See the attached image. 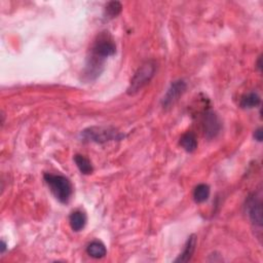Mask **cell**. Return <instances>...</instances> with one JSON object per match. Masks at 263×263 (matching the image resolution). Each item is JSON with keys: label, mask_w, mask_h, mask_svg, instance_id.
Masks as SVG:
<instances>
[{"label": "cell", "mask_w": 263, "mask_h": 263, "mask_svg": "<svg viewBox=\"0 0 263 263\" xmlns=\"http://www.w3.org/2000/svg\"><path fill=\"white\" fill-rule=\"evenodd\" d=\"M246 213L250 221L257 227L262 226V202L257 194L253 193L246 202Z\"/></svg>", "instance_id": "6"}, {"label": "cell", "mask_w": 263, "mask_h": 263, "mask_svg": "<svg viewBox=\"0 0 263 263\" xmlns=\"http://www.w3.org/2000/svg\"><path fill=\"white\" fill-rule=\"evenodd\" d=\"M157 71V64L154 61L149 60L143 63L138 70L135 72L131 80V83L128 89L129 95H135L140 92L144 86L147 85Z\"/></svg>", "instance_id": "3"}, {"label": "cell", "mask_w": 263, "mask_h": 263, "mask_svg": "<svg viewBox=\"0 0 263 263\" xmlns=\"http://www.w3.org/2000/svg\"><path fill=\"white\" fill-rule=\"evenodd\" d=\"M116 52V45L112 36L109 32L104 31L97 36L96 40L92 46L91 56H94L98 59L105 60L106 58L113 56Z\"/></svg>", "instance_id": "4"}, {"label": "cell", "mask_w": 263, "mask_h": 263, "mask_svg": "<svg viewBox=\"0 0 263 263\" xmlns=\"http://www.w3.org/2000/svg\"><path fill=\"white\" fill-rule=\"evenodd\" d=\"M197 243H198V238L196 235H191L186 243H185L184 246V250L179 255V257L175 260V262H181V263H186L188 261L191 260L194 251H196L197 248Z\"/></svg>", "instance_id": "8"}, {"label": "cell", "mask_w": 263, "mask_h": 263, "mask_svg": "<svg viewBox=\"0 0 263 263\" xmlns=\"http://www.w3.org/2000/svg\"><path fill=\"white\" fill-rule=\"evenodd\" d=\"M86 215L85 213H83L82 211H74L71 213V215L69 217V223L71 229L75 232H79L81 230H82L86 224Z\"/></svg>", "instance_id": "9"}, {"label": "cell", "mask_w": 263, "mask_h": 263, "mask_svg": "<svg viewBox=\"0 0 263 263\" xmlns=\"http://www.w3.org/2000/svg\"><path fill=\"white\" fill-rule=\"evenodd\" d=\"M43 179L55 198L62 203H68L72 197L73 186L70 180L62 175L46 173Z\"/></svg>", "instance_id": "1"}, {"label": "cell", "mask_w": 263, "mask_h": 263, "mask_svg": "<svg viewBox=\"0 0 263 263\" xmlns=\"http://www.w3.org/2000/svg\"><path fill=\"white\" fill-rule=\"evenodd\" d=\"M86 253L92 258L95 259H101L104 258L107 254V250L104 243L100 241H93L89 243V246L86 247Z\"/></svg>", "instance_id": "10"}, {"label": "cell", "mask_w": 263, "mask_h": 263, "mask_svg": "<svg viewBox=\"0 0 263 263\" xmlns=\"http://www.w3.org/2000/svg\"><path fill=\"white\" fill-rule=\"evenodd\" d=\"M202 122L204 136H206L208 139L215 138L220 133L221 122L215 112H213L211 110L204 112Z\"/></svg>", "instance_id": "7"}, {"label": "cell", "mask_w": 263, "mask_h": 263, "mask_svg": "<svg viewBox=\"0 0 263 263\" xmlns=\"http://www.w3.org/2000/svg\"><path fill=\"white\" fill-rule=\"evenodd\" d=\"M6 250V243L4 241H1V253H4Z\"/></svg>", "instance_id": "17"}, {"label": "cell", "mask_w": 263, "mask_h": 263, "mask_svg": "<svg viewBox=\"0 0 263 263\" xmlns=\"http://www.w3.org/2000/svg\"><path fill=\"white\" fill-rule=\"evenodd\" d=\"M180 145L183 149L187 152H193L198 148V139L197 136L192 132L185 133L180 138Z\"/></svg>", "instance_id": "11"}, {"label": "cell", "mask_w": 263, "mask_h": 263, "mask_svg": "<svg viewBox=\"0 0 263 263\" xmlns=\"http://www.w3.org/2000/svg\"><path fill=\"white\" fill-rule=\"evenodd\" d=\"M186 89H187V84L183 80H178V81H173L162 100V105L163 108L167 109V108H170L171 106H173L179 100V98L185 93Z\"/></svg>", "instance_id": "5"}, {"label": "cell", "mask_w": 263, "mask_h": 263, "mask_svg": "<svg viewBox=\"0 0 263 263\" xmlns=\"http://www.w3.org/2000/svg\"><path fill=\"white\" fill-rule=\"evenodd\" d=\"M81 138L84 141L102 144L109 141H120L124 138V135L111 126H91L82 131Z\"/></svg>", "instance_id": "2"}, {"label": "cell", "mask_w": 263, "mask_h": 263, "mask_svg": "<svg viewBox=\"0 0 263 263\" xmlns=\"http://www.w3.org/2000/svg\"><path fill=\"white\" fill-rule=\"evenodd\" d=\"M257 68L259 69V71H261V57H259L258 62H257Z\"/></svg>", "instance_id": "18"}, {"label": "cell", "mask_w": 263, "mask_h": 263, "mask_svg": "<svg viewBox=\"0 0 263 263\" xmlns=\"http://www.w3.org/2000/svg\"><path fill=\"white\" fill-rule=\"evenodd\" d=\"M74 162H75L77 168H79V170L81 171V174L91 175L94 172L92 162H90L89 159L83 157V155H81V154L74 155Z\"/></svg>", "instance_id": "14"}, {"label": "cell", "mask_w": 263, "mask_h": 263, "mask_svg": "<svg viewBox=\"0 0 263 263\" xmlns=\"http://www.w3.org/2000/svg\"><path fill=\"white\" fill-rule=\"evenodd\" d=\"M260 103H261L260 96L255 92H251L242 97L240 106L242 107V108L251 109V108H254V107L259 106Z\"/></svg>", "instance_id": "12"}, {"label": "cell", "mask_w": 263, "mask_h": 263, "mask_svg": "<svg viewBox=\"0 0 263 263\" xmlns=\"http://www.w3.org/2000/svg\"><path fill=\"white\" fill-rule=\"evenodd\" d=\"M210 186L208 184H199L198 186L193 190V200L197 203H202L208 201L210 197Z\"/></svg>", "instance_id": "13"}, {"label": "cell", "mask_w": 263, "mask_h": 263, "mask_svg": "<svg viewBox=\"0 0 263 263\" xmlns=\"http://www.w3.org/2000/svg\"><path fill=\"white\" fill-rule=\"evenodd\" d=\"M122 11V5L120 1H110L105 6V17L107 19H114Z\"/></svg>", "instance_id": "15"}, {"label": "cell", "mask_w": 263, "mask_h": 263, "mask_svg": "<svg viewBox=\"0 0 263 263\" xmlns=\"http://www.w3.org/2000/svg\"><path fill=\"white\" fill-rule=\"evenodd\" d=\"M263 138V133H262V129L258 128L257 130H255L254 132V139L257 140L258 142H261Z\"/></svg>", "instance_id": "16"}]
</instances>
